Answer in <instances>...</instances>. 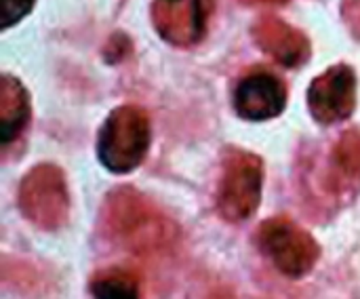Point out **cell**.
<instances>
[{
  "label": "cell",
  "instance_id": "obj_4",
  "mask_svg": "<svg viewBox=\"0 0 360 299\" xmlns=\"http://www.w3.org/2000/svg\"><path fill=\"white\" fill-rule=\"evenodd\" d=\"M264 167L259 156L245 150H228L217 192V211L230 224L247 222L262 201Z\"/></svg>",
  "mask_w": 360,
  "mask_h": 299
},
{
  "label": "cell",
  "instance_id": "obj_14",
  "mask_svg": "<svg viewBox=\"0 0 360 299\" xmlns=\"http://www.w3.org/2000/svg\"><path fill=\"white\" fill-rule=\"evenodd\" d=\"M342 13H344V19L348 23L350 32L356 38H360V0H344Z\"/></svg>",
  "mask_w": 360,
  "mask_h": 299
},
{
  "label": "cell",
  "instance_id": "obj_13",
  "mask_svg": "<svg viewBox=\"0 0 360 299\" xmlns=\"http://www.w3.org/2000/svg\"><path fill=\"white\" fill-rule=\"evenodd\" d=\"M34 6V0H2V27H11L23 19Z\"/></svg>",
  "mask_w": 360,
  "mask_h": 299
},
{
  "label": "cell",
  "instance_id": "obj_1",
  "mask_svg": "<svg viewBox=\"0 0 360 299\" xmlns=\"http://www.w3.org/2000/svg\"><path fill=\"white\" fill-rule=\"evenodd\" d=\"M105 226L112 241L135 255L162 253L177 241L175 224L129 186L108 196Z\"/></svg>",
  "mask_w": 360,
  "mask_h": 299
},
{
  "label": "cell",
  "instance_id": "obj_9",
  "mask_svg": "<svg viewBox=\"0 0 360 299\" xmlns=\"http://www.w3.org/2000/svg\"><path fill=\"white\" fill-rule=\"evenodd\" d=\"M253 32L257 44L287 68L304 63L310 55V46L304 34H300L297 30H293L291 25L276 17H264Z\"/></svg>",
  "mask_w": 360,
  "mask_h": 299
},
{
  "label": "cell",
  "instance_id": "obj_15",
  "mask_svg": "<svg viewBox=\"0 0 360 299\" xmlns=\"http://www.w3.org/2000/svg\"><path fill=\"white\" fill-rule=\"evenodd\" d=\"M272 2H285V0H272Z\"/></svg>",
  "mask_w": 360,
  "mask_h": 299
},
{
  "label": "cell",
  "instance_id": "obj_12",
  "mask_svg": "<svg viewBox=\"0 0 360 299\" xmlns=\"http://www.w3.org/2000/svg\"><path fill=\"white\" fill-rule=\"evenodd\" d=\"M91 293L95 299H141L137 279L120 268L95 274L91 281Z\"/></svg>",
  "mask_w": 360,
  "mask_h": 299
},
{
  "label": "cell",
  "instance_id": "obj_6",
  "mask_svg": "<svg viewBox=\"0 0 360 299\" xmlns=\"http://www.w3.org/2000/svg\"><path fill=\"white\" fill-rule=\"evenodd\" d=\"M308 106L321 125L346 120L356 106V76L348 65H333L308 91Z\"/></svg>",
  "mask_w": 360,
  "mask_h": 299
},
{
  "label": "cell",
  "instance_id": "obj_2",
  "mask_svg": "<svg viewBox=\"0 0 360 299\" xmlns=\"http://www.w3.org/2000/svg\"><path fill=\"white\" fill-rule=\"evenodd\" d=\"M150 139L148 114L137 106H120L105 118L99 131V163L112 173H131L143 163Z\"/></svg>",
  "mask_w": 360,
  "mask_h": 299
},
{
  "label": "cell",
  "instance_id": "obj_8",
  "mask_svg": "<svg viewBox=\"0 0 360 299\" xmlns=\"http://www.w3.org/2000/svg\"><path fill=\"white\" fill-rule=\"evenodd\" d=\"M287 103L285 84L270 72L245 76L234 93V110L245 120H268L278 116Z\"/></svg>",
  "mask_w": 360,
  "mask_h": 299
},
{
  "label": "cell",
  "instance_id": "obj_5",
  "mask_svg": "<svg viewBox=\"0 0 360 299\" xmlns=\"http://www.w3.org/2000/svg\"><path fill=\"white\" fill-rule=\"evenodd\" d=\"M19 209L34 226L42 230L61 228L70 211L63 173L53 165L32 169L19 186Z\"/></svg>",
  "mask_w": 360,
  "mask_h": 299
},
{
  "label": "cell",
  "instance_id": "obj_10",
  "mask_svg": "<svg viewBox=\"0 0 360 299\" xmlns=\"http://www.w3.org/2000/svg\"><path fill=\"white\" fill-rule=\"evenodd\" d=\"M327 192L333 196H350L360 188V129L346 131L331 150L327 165Z\"/></svg>",
  "mask_w": 360,
  "mask_h": 299
},
{
  "label": "cell",
  "instance_id": "obj_3",
  "mask_svg": "<svg viewBox=\"0 0 360 299\" xmlns=\"http://www.w3.org/2000/svg\"><path fill=\"white\" fill-rule=\"evenodd\" d=\"M257 245L272 266L287 279L308 276L319 257L321 247L310 232L289 217H272L259 226Z\"/></svg>",
  "mask_w": 360,
  "mask_h": 299
},
{
  "label": "cell",
  "instance_id": "obj_11",
  "mask_svg": "<svg viewBox=\"0 0 360 299\" xmlns=\"http://www.w3.org/2000/svg\"><path fill=\"white\" fill-rule=\"evenodd\" d=\"M30 118V101L21 82L13 76L2 78L0 91V139L2 144H11L25 129Z\"/></svg>",
  "mask_w": 360,
  "mask_h": 299
},
{
  "label": "cell",
  "instance_id": "obj_7",
  "mask_svg": "<svg viewBox=\"0 0 360 299\" xmlns=\"http://www.w3.org/2000/svg\"><path fill=\"white\" fill-rule=\"evenodd\" d=\"M213 0H154V25L165 40L177 46L198 42L209 25Z\"/></svg>",
  "mask_w": 360,
  "mask_h": 299
}]
</instances>
